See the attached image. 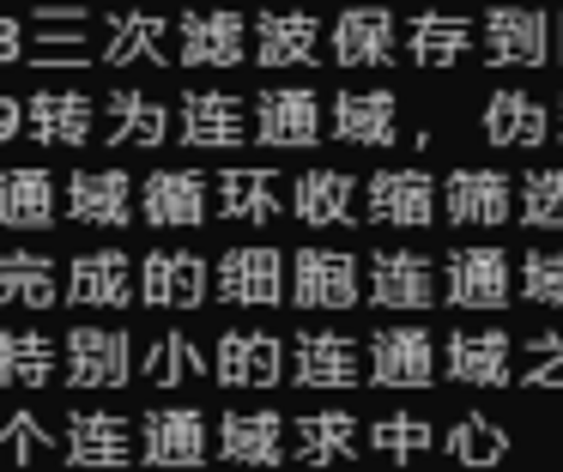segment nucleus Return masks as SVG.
<instances>
[{
	"mask_svg": "<svg viewBox=\"0 0 563 472\" xmlns=\"http://www.w3.org/2000/svg\"><path fill=\"white\" fill-rule=\"evenodd\" d=\"M219 297L236 303V309H273V303L291 297V266H285V254L267 249V242L231 249L219 261Z\"/></svg>",
	"mask_w": 563,
	"mask_h": 472,
	"instance_id": "nucleus-1",
	"label": "nucleus"
},
{
	"mask_svg": "<svg viewBox=\"0 0 563 472\" xmlns=\"http://www.w3.org/2000/svg\"><path fill=\"white\" fill-rule=\"evenodd\" d=\"M478 48L490 67H539L551 55V24L539 7H490L478 19Z\"/></svg>",
	"mask_w": 563,
	"mask_h": 472,
	"instance_id": "nucleus-2",
	"label": "nucleus"
},
{
	"mask_svg": "<svg viewBox=\"0 0 563 472\" xmlns=\"http://www.w3.org/2000/svg\"><path fill=\"white\" fill-rule=\"evenodd\" d=\"M67 382L74 387L134 382V339H128V327H74L67 333Z\"/></svg>",
	"mask_w": 563,
	"mask_h": 472,
	"instance_id": "nucleus-3",
	"label": "nucleus"
},
{
	"mask_svg": "<svg viewBox=\"0 0 563 472\" xmlns=\"http://www.w3.org/2000/svg\"><path fill=\"white\" fill-rule=\"evenodd\" d=\"M176 140L188 152H236L255 133H249V109L231 91H188L176 109Z\"/></svg>",
	"mask_w": 563,
	"mask_h": 472,
	"instance_id": "nucleus-4",
	"label": "nucleus"
},
{
	"mask_svg": "<svg viewBox=\"0 0 563 472\" xmlns=\"http://www.w3.org/2000/svg\"><path fill=\"white\" fill-rule=\"evenodd\" d=\"M442 278H449V303L454 309H503L515 290V266L503 249H454L442 261Z\"/></svg>",
	"mask_w": 563,
	"mask_h": 472,
	"instance_id": "nucleus-5",
	"label": "nucleus"
},
{
	"mask_svg": "<svg viewBox=\"0 0 563 472\" xmlns=\"http://www.w3.org/2000/svg\"><path fill=\"white\" fill-rule=\"evenodd\" d=\"M291 303L297 309H352L357 261L345 249H297L291 254Z\"/></svg>",
	"mask_w": 563,
	"mask_h": 472,
	"instance_id": "nucleus-6",
	"label": "nucleus"
},
{
	"mask_svg": "<svg viewBox=\"0 0 563 472\" xmlns=\"http://www.w3.org/2000/svg\"><path fill=\"white\" fill-rule=\"evenodd\" d=\"M176 55L183 67H236L249 55V19L231 7H212V12H183L176 19Z\"/></svg>",
	"mask_w": 563,
	"mask_h": 472,
	"instance_id": "nucleus-7",
	"label": "nucleus"
},
{
	"mask_svg": "<svg viewBox=\"0 0 563 472\" xmlns=\"http://www.w3.org/2000/svg\"><path fill=\"white\" fill-rule=\"evenodd\" d=\"M140 460L146 466H200L207 460V418L195 406H152L140 418Z\"/></svg>",
	"mask_w": 563,
	"mask_h": 472,
	"instance_id": "nucleus-8",
	"label": "nucleus"
},
{
	"mask_svg": "<svg viewBox=\"0 0 563 472\" xmlns=\"http://www.w3.org/2000/svg\"><path fill=\"white\" fill-rule=\"evenodd\" d=\"M369 382L376 387H430L437 382V339L424 327H382L369 339Z\"/></svg>",
	"mask_w": 563,
	"mask_h": 472,
	"instance_id": "nucleus-9",
	"label": "nucleus"
},
{
	"mask_svg": "<svg viewBox=\"0 0 563 472\" xmlns=\"http://www.w3.org/2000/svg\"><path fill=\"white\" fill-rule=\"evenodd\" d=\"M369 303L376 309H430L437 303V266L418 249H376L369 254Z\"/></svg>",
	"mask_w": 563,
	"mask_h": 472,
	"instance_id": "nucleus-10",
	"label": "nucleus"
},
{
	"mask_svg": "<svg viewBox=\"0 0 563 472\" xmlns=\"http://www.w3.org/2000/svg\"><path fill=\"white\" fill-rule=\"evenodd\" d=\"M140 297V266L122 249H91L67 266V303L79 309H128Z\"/></svg>",
	"mask_w": 563,
	"mask_h": 472,
	"instance_id": "nucleus-11",
	"label": "nucleus"
},
{
	"mask_svg": "<svg viewBox=\"0 0 563 472\" xmlns=\"http://www.w3.org/2000/svg\"><path fill=\"white\" fill-rule=\"evenodd\" d=\"M134 424L115 418V411H67V466H86V472H110L134 460Z\"/></svg>",
	"mask_w": 563,
	"mask_h": 472,
	"instance_id": "nucleus-12",
	"label": "nucleus"
},
{
	"mask_svg": "<svg viewBox=\"0 0 563 472\" xmlns=\"http://www.w3.org/2000/svg\"><path fill=\"white\" fill-rule=\"evenodd\" d=\"M291 382L321 387V394L357 387V345L345 333H328V327H303L291 339Z\"/></svg>",
	"mask_w": 563,
	"mask_h": 472,
	"instance_id": "nucleus-13",
	"label": "nucleus"
},
{
	"mask_svg": "<svg viewBox=\"0 0 563 472\" xmlns=\"http://www.w3.org/2000/svg\"><path fill=\"white\" fill-rule=\"evenodd\" d=\"M255 140L261 145H279V152H297V145L328 140V133H321L316 91H303V85H279V91H267L255 103Z\"/></svg>",
	"mask_w": 563,
	"mask_h": 472,
	"instance_id": "nucleus-14",
	"label": "nucleus"
},
{
	"mask_svg": "<svg viewBox=\"0 0 563 472\" xmlns=\"http://www.w3.org/2000/svg\"><path fill=\"white\" fill-rule=\"evenodd\" d=\"M364 206L376 224H406V230H424L437 218V182L424 169H376L364 188Z\"/></svg>",
	"mask_w": 563,
	"mask_h": 472,
	"instance_id": "nucleus-15",
	"label": "nucleus"
},
{
	"mask_svg": "<svg viewBox=\"0 0 563 472\" xmlns=\"http://www.w3.org/2000/svg\"><path fill=\"white\" fill-rule=\"evenodd\" d=\"M140 303H152V309H195V303H207V261L188 249H152L140 261Z\"/></svg>",
	"mask_w": 563,
	"mask_h": 472,
	"instance_id": "nucleus-16",
	"label": "nucleus"
},
{
	"mask_svg": "<svg viewBox=\"0 0 563 472\" xmlns=\"http://www.w3.org/2000/svg\"><path fill=\"white\" fill-rule=\"evenodd\" d=\"M140 212L152 230H188L207 218V176L200 169H152L140 182Z\"/></svg>",
	"mask_w": 563,
	"mask_h": 472,
	"instance_id": "nucleus-17",
	"label": "nucleus"
},
{
	"mask_svg": "<svg viewBox=\"0 0 563 472\" xmlns=\"http://www.w3.org/2000/svg\"><path fill=\"white\" fill-rule=\"evenodd\" d=\"M328 55L340 67H388L394 61V12L388 7H345L328 31Z\"/></svg>",
	"mask_w": 563,
	"mask_h": 472,
	"instance_id": "nucleus-18",
	"label": "nucleus"
},
{
	"mask_svg": "<svg viewBox=\"0 0 563 472\" xmlns=\"http://www.w3.org/2000/svg\"><path fill=\"white\" fill-rule=\"evenodd\" d=\"M212 370H219L224 387H279V382H291L285 345L273 333H224Z\"/></svg>",
	"mask_w": 563,
	"mask_h": 472,
	"instance_id": "nucleus-19",
	"label": "nucleus"
},
{
	"mask_svg": "<svg viewBox=\"0 0 563 472\" xmlns=\"http://www.w3.org/2000/svg\"><path fill=\"white\" fill-rule=\"evenodd\" d=\"M67 212L79 224L122 230L134 218V176L128 169H74L67 176Z\"/></svg>",
	"mask_w": 563,
	"mask_h": 472,
	"instance_id": "nucleus-20",
	"label": "nucleus"
},
{
	"mask_svg": "<svg viewBox=\"0 0 563 472\" xmlns=\"http://www.w3.org/2000/svg\"><path fill=\"white\" fill-rule=\"evenodd\" d=\"M442 206H449L454 224H503L515 212V188L503 169H454L442 182Z\"/></svg>",
	"mask_w": 563,
	"mask_h": 472,
	"instance_id": "nucleus-21",
	"label": "nucleus"
},
{
	"mask_svg": "<svg viewBox=\"0 0 563 472\" xmlns=\"http://www.w3.org/2000/svg\"><path fill=\"white\" fill-rule=\"evenodd\" d=\"M285 424L279 411H224L219 418V454L236 466H279L285 460Z\"/></svg>",
	"mask_w": 563,
	"mask_h": 472,
	"instance_id": "nucleus-22",
	"label": "nucleus"
},
{
	"mask_svg": "<svg viewBox=\"0 0 563 472\" xmlns=\"http://www.w3.org/2000/svg\"><path fill=\"white\" fill-rule=\"evenodd\" d=\"M400 103H394V91H340L333 97V140L345 145H369V152H382V145L400 140Z\"/></svg>",
	"mask_w": 563,
	"mask_h": 472,
	"instance_id": "nucleus-23",
	"label": "nucleus"
},
{
	"mask_svg": "<svg viewBox=\"0 0 563 472\" xmlns=\"http://www.w3.org/2000/svg\"><path fill=\"white\" fill-rule=\"evenodd\" d=\"M449 375L466 387H503L509 375V333L503 327H466L449 339Z\"/></svg>",
	"mask_w": 563,
	"mask_h": 472,
	"instance_id": "nucleus-24",
	"label": "nucleus"
},
{
	"mask_svg": "<svg viewBox=\"0 0 563 472\" xmlns=\"http://www.w3.org/2000/svg\"><path fill=\"white\" fill-rule=\"evenodd\" d=\"M279 182H285L279 169H249V164L219 169V212L243 218V224H273V218H285Z\"/></svg>",
	"mask_w": 563,
	"mask_h": 472,
	"instance_id": "nucleus-25",
	"label": "nucleus"
},
{
	"mask_svg": "<svg viewBox=\"0 0 563 472\" xmlns=\"http://www.w3.org/2000/svg\"><path fill=\"white\" fill-rule=\"evenodd\" d=\"M55 218V176L43 164L0 169V230H43Z\"/></svg>",
	"mask_w": 563,
	"mask_h": 472,
	"instance_id": "nucleus-26",
	"label": "nucleus"
},
{
	"mask_svg": "<svg viewBox=\"0 0 563 472\" xmlns=\"http://www.w3.org/2000/svg\"><path fill=\"white\" fill-rule=\"evenodd\" d=\"M321 48L316 12H261L255 19V55L261 67H303Z\"/></svg>",
	"mask_w": 563,
	"mask_h": 472,
	"instance_id": "nucleus-27",
	"label": "nucleus"
},
{
	"mask_svg": "<svg viewBox=\"0 0 563 472\" xmlns=\"http://www.w3.org/2000/svg\"><path fill=\"white\" fill-rule=\"evenodd\" d=\"M291 212L303 224H352L357 218V182L345 169H303L291 182Z\"/></svg>",
	"mask_w": 563,
	"mask_h": 472,
	"instance_id": "nucleus-28",
	"label": "nucleus"
},
{
	"mask_svg": "<svg viewBox=\"0 0 563 472\" xmlns=\"http://www.w3.org/2000/svg\"><path fill=\"white\" fill-rule=\"evenodd\" d=\"M473 43H478V24L461 19V12H418L406 24V55L418 67H454Z\"/></svg>",
	"mask_w": 563,
	"mask_h": 472,
	"instance_id": "nucleus-29",
	"label": "nucleus"
},
{
	"mask_svg": "<svg viewBox=\"0 0 563 472\" xmlns=\"http://www.w3.org/2000/svg\"><path fill=\"white\" fill-rule=\"evenodd\" d=\"M291 436H297V460L303 466H340V460L357 454V418L340 406L291 418Z\"/></svg>",
	"mask_w": 563,
	"mask_h": 472,
	"instance_id": "nucleus-30",
	"label": "nucleus"
},
{
	"mask_svg": "<svg viewBox=\"0 0 563 472\" xmlns=\"http://www.w3.org/2000/svg\"><path fill=\"white\" fill-rule=\"evenodd\" d=\"M25 109H31V140L37 145H86L91 140V97L86 91H37Z\"/></svg>",
	"mask_w": 563,
	"mask_h": 472,
	"instance_id": "nucleus-31",
	"label": "nucleus"
},
{
	"mask_svg": "<svg viewBox=\"0 0 563 472\" xmlns=\"http://www.w3.org/2000/svg\"><path fill=\"white\" fill-rule=\"evenodd\" d=\"M55 339L37 327H0V387H49Z\"/></svg>",
	"mask_w": 563,
	"mask_h": 472,
	"instance_id": "nucleus-32",
	"label": "nucleus"
},
{
	"mask_svg": "<svg viewBox=\"0 0 563 472\" xmlns=\"http://www.w3.org/2000/svg\"><path fill=\"white\" fill-rule=\"evenodd\" d=\"M103 116H110V133H103L110 145H164L170 140V116H164V103L146 97V91H134V85L110 91Z\"/></svg>",
	"mask_w": 563,
	"mask_h": 472,
	"instance_id": "nucleus-33",
	"label": "nucleus"
},
{
	"mask_svg": "<svg viewBox=\"0 0 563 472\" xmlns=\"http://www.w3.org/2000/svg\"><path fill=\"white\" fill-rule=\"evenodd\" d=\"M485 140L490 145H545L551 140L545 103L527 97V91H497L485 103Z\"/></svg>",
	"mask_w": 563,
	"mask_h": 472,
	"instance_id": "nucleus-34",
	"label": "nucleus"
},
{
	"mask_svg": "<svg viewBox=\"0 0 563 472\" xmlns=\"http://www.w3.org/2000/svg\"><path fill=\"white\" fill-rule=\"evenodd\" d=\"M25 303V309H49L55 303V266L37 249H7L0 254V309Z\"/></svg>",
	"mask_w": 563,
	"mask_h": 472,
	"instance_id": "nucleus-35",
	"label": "nucleus"
},
{
	"mask_svg": "<svg viewBox=\"0 0 563 472\" xmlns=\"http://www.w3.org/2000/svg\"><path fill=\"white\" fill-rule=\"evenodd\" d=\"M140 375H146L152 387H183V382H195V375H207V351H200L183 327H170V333H158L146 345Z\"/></svg>",
	"mask_w": 563,
	"mask_h": 472,
	"instance_id": "nucleus-36",
	"label": "nucleus"
},
{
	"mask_svg": "<svg viewBox=\"0 0 563 472\" xmlns=\"http://www.w3.org/2000/svg\"><path fill=\"white\" fill-rule=\"evenodd\" d=\"M164 36H170V24H164V19H152V12H122V19H110V43H103V61H110V67L164 61Z\"/></svg>",
	"mask_w": 563,
	"mask_h": 472,
	"instance_id": "nucleus-37",
	"label": "nucleus"
},
{
	"mask_svg": "<svg viewBox=\"0 0 563 472\" xmlns=\"http://www.w3.org/2000/svg\"><path fill=\"white\" fill-rule=\"evenodd\" d=\"M503 454H509V430L485 411H466L449 430V460H461V466H497Z\"/></svg>",
	"mask_w": 563,
	"mask_h": 472,
	"instance_id": "nucleus-38",
	"label": "nucleus"
},
{
	"mask_svg": "<svg viewBox=\"0 0 563 472\" xmlns=\"http://www.w3.org/2000/svg\"><path fill=\"white\" fill-rule=\"evenodd\" d=\"M369 448L388 460H418L437 448V424L430 418H412V411H388V418L369 424Z\"/></svg>",
	"mask_w": 563,
	"mask_h": 472,
	"instance_id": "nucleus-39",
	"label": "nucleus"
},
{
	"mask_svg": "<svg viewBox=\"0 0 563 472\" xmlns=\"http://www.w3.org/2000/svg\"><path fill=\"white\" fill-rule=\"evenodd\" d=\"M515 290L539 309H563V249H527L515 266Z\"/></svg>",
	"mask_w": 563,
	"mask_h": 472,
	"instance_id": "nucleus-40",
	"label": "nucleus"
},
{
	"mask_svg": "<svg viewBox=\"0 0 563 472\" xmlns=\"http://www.w3.org/2000/svg\"><path fill=\"white\" fill-rule=\"evenodd\" d=\"M521 218L533 230H563V169H533L521 176Z\"/></svg>",
	"mask_w": 563,
	"mask_h": 472,
	"instance_id": "nucleus-41",
	"label": "nucleus"
},
{
	"mask_svg": "<svg viewBox=\"0 0 563 472\" xmlns=\"http://www.w3.org/2000/svg\"><path fill=\"white\" fill-rule=\"evenodd\" d=\"M55 430L37 418V411H13V418L0 424V460H19V466H31V460L55 454Z\"/></svg>",
	"mask_w": 563,
	"mask_h": 472,
	"instance_id": "nucleus-42",
	"label": "nucleus"
},
{
	"mask_svg": "<svg viewBox=\"0 0 563 472\" xmlns=\"http://www.w3.org/2000/svg\"><path fill=\"white\" fill-rule=\"evenodd\" d=\"M86 24H49V36L43 43H31V67H91V61H103V48H91Z\"/></svg>",
	"mask_w": 563,
	"mask_h": 472,
	"instance_id": "nucleus-43",
	"label": "nucleus"
},
{
	"mask_svg": "<svg viewBox=\"0 0 563 472\" xmlns=\"http://www.w3.org/2000/svg\"><path fill=\"white\" fill-rule=\"evenodd\" d=\"M527 387H563V333H533L527 339V370L515 375Z\"/></svg>",
	"mask_w": 563,
	"mask_h": 472,
	"instance_id": "nucleus-44",
	"label": "nucleus"
},
{
	"mask_svg": "<svg viewBox=\"0 0 563 472\" xmlns=\"http://www.w3.org/2000/svg\"><path fill=\"white\" fill-rule=\"evenodd\" d=\"M37 24H91V7H62V0H43Z\"/></svg>",
	"mask_w": 563,
	"mask_h": 472,
	"instance_id": "nucleus-45",
	"label": "nucleus"
},
{
	"mask_svg": "<svg viewBox=\"0 0 563 472\" xmlns=\"http://www.w3.org/2000/svg\"><path fill=\"white\" fill-rule=\"evenodd\" d=\"M19 128H31V109H19V97H0V140H19Z\"/></svg>",
	"mask_w": 563,
	"mask_h": 472,
	"instance_id": "nucleus-46",
	"label": "nucleus"
},
{
	"mask_svg": "<svg viewBox=\"0 0 563 472\" xmlns=\"http://www.w3.org/2000/svg\"><path fill=\"white\" fill-rule=\"evenodd\" d=\"M19 36H25V31H19V19H0V67H7V61H19V55H31Z\"/></svg>",
	"mask_w": 563,
	"mask_h": 472,
	"instance_id": "nucleus-47",
	"label": "nucleus"
},
{
	"mask_svg": "<svg viewBox=\"0 0 563 472\" xmlns=\"http://www.w3.org/2000/svg\"><path fill=\"white\" fill-rule=\"evenodd\" d=\"M558 61H563V12H558Z\"/></svg>",
	"mask_w": 563,
	"mask_h": 472,
	"instance_id": "nucleus-48",
	"label": "nucleus"
},
{
	"mask_svg": "<svg viewBox=\"0 0 563 472\" xmlns=\"http://www.w3.org/2000/svg\"><path fill=\"white\" fill-rule=\"evenodd\" d=\"M558 140H563V103H558Z\"/></svg>",
	"mask_w": 563,
	"mask_h": 472,
	"instance_id": "nucleus-49",
	"label": "nucleus"
}]
</instances>
